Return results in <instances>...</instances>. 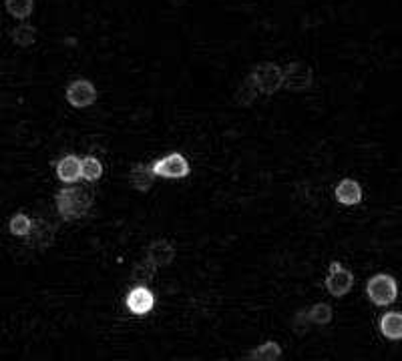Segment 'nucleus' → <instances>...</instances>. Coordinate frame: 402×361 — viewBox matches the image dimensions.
<instances>
[{
    "mask_svg": "<svg viewBox=\"0 0 402 361\" xmlns=\"http://www.w3.org/2000/svg\"><path fill=\"white\" fill-rule=\"evenodd\" d=\"M282 357V348L276 341H265L260 348H253L246 355V360L251 361H277Z\"/></svg>",
    "mask_w": 402,
    "mask_h": 361,
    "instance_id": "nucleus-15",
    "label": "nucleus"
},
{
    "mask_svg": "<svg viewBox=\"0 0 402 361\" xmlns=\"http://www.w3.org/2000/svg\"><path fill=\"white\" fill-rule=\"evenodd\" d=\"M380 333L390 341L402 339V315L398 312H389L380 317Z\"/></svg>",
    "mask_w": 402,
    "mask_h": 361,
    "instance_id": "nucleus-14",
    "label": "nucleus"
},
{
    "mask_svg": "<svg viewBox=\"0 0 402 361\" xmlns=\"http://www.w3.org/2000/svg\"><path fill=\"white\" fill-rule=\"evenodd\" d=\"M366 295L378 307H386L390 303H394V299L398 295V285L392 275L377 273L366 283Z\"/></svg>",
    "mask_w": 402,
    "mask_h": 361,
    "instance_id": "nucleus-2",
    "label": "nucleus"
},
{
    "mask_svg": "<svg viewBox=\"0 0 402 361\" xmlns=\"http://www.w3.org/2000/svg\"><path fill=\"white\" fill-rule=\"evenodd\" d=\"M11 38H13V42L16 47H21V49H28V47H33L35 42H37V28L33 25H18L16 28H13V32H11Z\"/></svg>",
    "mask_w": 402,
    "mask_h": 361,
    "instance_id": "nucleus-16",
    "label": "nucleus"
},
{
    "mask_svg": "<svg viewBox=\"0 0 402 361\" xmlns=\"http://www.w3.org/2000/svg\"><path fill=\"white\" fill-rule=\"evenodd\" d=\"M125 303L127 307H129V312L133 313V315H145V313H149L153 309L155 297H153V293L149 291V287L137 285L129 291Z\"/></svg>",
    "mask_w": 402,
    "mask_h": 361,
    "instance_id": "nucleus-9",
    "label": "nucleus"
},
{
    "mask_svg": "<svg viewBox=\"0 0 402 361\" xmlns=\"http://www.w3.org/2000/svg\"><path fill=\"white\" fill-rule=\"evenodd\" d=\"M176 245H173L169 239H155V241H151L149 247L145 251V259H147L153 267H157V269L169 267L171 263L176 261Z\"/></svg>",
    "mask_w": 402,
    "mask_h": 361,
    "instance_id": "nucleus-8",
    "label": "nucleus"
},
{
    "mask_svg": "<svg viewBox=\"0 0 402 361\" xmlns=\"http://www.w3.org/2000/svg\"><path fill=\"white\" fill-rule=\"evenodd\" d=\"M54 203H57V211L64 221H76V219L87 217L93 203H95V197H93L91 189L71 185V187H64L59 191Z\"/></svg>",
    "mask_w": 402,
    "mask_h": 361,
    "instance_id": "nucleus-1",
    "label": "nucleus"
},
{
    "mask_svg": "<svg viewBox=\"0 0 402 361\" xmlns=\"http://www.w3.org/2000/svg\"><path fill=\"white\" fill-rule=\"evenodd\" d=\"M314 85V71L312 66L302 61L289 63L286 69H282V88L288 93H304Z\"/></svg>",
    "mask_w": 402,
    "mask_h": 361,
    "instance_id": "nucleus-3",
    "label": "nucleus"
},
{
    "mask_svg": "<svg viewBox=\"0 0 402 361\" xmlns=\"http://www.w3.org/2000/svg\"><path fill=\"white\" fill-rule=\"evenodd\" d=\"M8 229L14 237H28L30 229H33V219L25 213H16L8 221Z\"/></svg>",
    "mask_w": 402,
    "mask_h": 361,
    "instance_id": "nucleus-21",
    "label": "nucleus"
},
{
    "mask_svg": "<svg viewBox=\"0 0 402 361\" xmlns=\"http://www.w3.org/2000/svg\"><path fill=\"white\" fill-rule=\"evenodd\" d=\"M64 97L69 100V105H73L75 109H87V107L97 102L99 93H97V87L91 81H87V78H76V81H73L67 87Z\"/></svg>",
    "mask_w": 402,
    "mask_h": 361,
    "instance_id": "nucleus-7",
    "label": "nucleus"
},
{
    "mask_svg": "<svg viewBox=\"0 0 402 361\" xmlns=\"http://www.w3.org/2000/svg\"><path fill=\"white\" fill-rule=\"evenodd\" d=\"M336 199L342 205H358L362 201V187L354 179H342L336 187Z\"/></svg>",
    "mask_w": 402,
    "mask_h": 361,
    "instance_id": "nucleus-13",
    "label": "nucleus"
},
{
    "mask_svg": "<svg viewBox=\"0 0 402 361\" xmlns=\"http://www.w3.org/2000/svg\"><path fill=\"white\" fill-rule=\"evenodd\" d=\"M129 183L139 193H149L155 185V173L151 171V165L135 162L129 171Z\"/></svg>",
    "mask_w": 402,
    "mask_h": 361,
    "instance_id": "nucleus-11",
    "label": "nucleus"
},
{
    "mask_svg": "<svg viewBox=\"0 0 402 361\" xmlns=\"http://www.w3.org/2000/svg\"><path fill=\"white\" fill-rule=\"evenodd\" d=\"M310 329H312V324H310L308 312H306V309H300V312L294 313V317H292V331H294L296 336L304 337Z\"/></svg>",
    "mask_w": 402,
    "mask_h": 361,
    "instance_id": "nucleus-23",
    "label": "nucleus"
},
{
    "mask_svg": "<svg viewBox=\"0 0 402 361\" xmlns=\"http://www.w3.org/2000/svg\"><path fill=\"white\" fill-rule=\"evenodd\" d=\"M57 177L64 185H75L81 181V159L76 155H64L57 162Z\"/></svg>",
    "mask_w": 402,
    "mask_h": 361,
    "instance_id": "nucleus-12",
    "label": "nucleus"
},
{
    "mask_svg": "<svg viewBox=\"0 0 402 361\" xmlns=\"http://www.w3.org/2000/svg\"><path fill=\"white\" fill-rule=\"evenodd\" d=\"M6 13L16 20H26L35 11V0H4Z\"/></svg>",
    "mask_w": 402,
    "mask_h": 361,
    "instance_id": "nucleus-17",
    "label": "nucleus"
},
{
    "mask_svg": "<svg viewBox=\"0 0 402 361\" xmlns=\"http://www.w3.org/2000/svg\"><path fill=\"white\" fill-rule=\"evenodd\" d=\"M54 235H57V227L50 223V221H45V219H38V221H33V229H30V245H35L37 249H49L50 245L54 243Z\"/></svg>",
    "mask_w": 402,
    "mask_h": 361,
    "instance_id": "nucleus-10",
    "label": "nucleus"
},
{
    "mask_svg": "<svg viewBox=\"0 0 402 361\" xmlns=\"http://www.w3.org/2000/svg\"><path fill=\"white\" fill-rule=\"evenodd\" d=\"M100 177H103V162L97 157L88 155L85 159H81V179H85L88 183H95Z\"/></svg>",
    "mask_w": 402,
    "mask_h": 361,
    "instance_id": "nucleus-18",
    "label": "nucleus"
},
{
    "mask_svg": "<svg viewBox=\"0 0 402 361\" xmlns=\"http://www.w3.org/2000/svg\"><path fill=\"white\" fill-rule=\"evenodd\" d=\"M258 88L253 85V81H251V76L248 75L246 76V81L241 83V87L238 88V93H236V102H238L239 107H251L253 105V100L258 99Z\"/></svg>",
    "mask_w": 402,
    "mask_h": 361,
    "instance_id": "nucleus-19",
    "label": "nucleus"
},
{
    "mask_svg": "<svg viewBox=\"0 0 402 361\" xmlns=\"http://www.w3.org/2000/svg\"><path fill=\"white\" fill-rule=\"evenodd\" d=\"M250 76L258 93H262V95L272 97L282 88V69L276 63L258 64L250 73Z\"/></svg>",
    "mask_w": 402,
    "mask_h": 361,
    "instance_id": "nucleus-4",
    "label": "nucleus"
},
{
    "mask_svg": "<svg viewBox=\"0 0 402 361\" xmlns=\"http://www.w3.org/2000/svg\"><path fill=\"white\" fill-rule=\"evenodd\" d=\"M308 317H310V324L312 325L324 327V325H328L332 321L334 312H332V307H330L328 303H314V305L308 309Z\"/></svg>",
    "mask_w": 402,
    "mask_h": 361,
    "instance_id": "nucleus-20",
    "label": "nucleus"
},
{
    "mask_svg": "<svg viewBox=\"0 0 402 361\" xmlns=\"http://www.w3.org/2000/svg\"><path fill=\"white\" fill-rule=\"evenodd\" d=\"M354 287V273L340 261H332L328 267L326 289L332 297H344Z\"/></svg>",
    "mask_w": 402,
    "mask_h": 361,
    "instance_id": "nucleus-6",
    "label": "nucleus"
},
{
    "mask_svg": "<svg viewBox=\"0 0 402 361\" xmlns=\"http://www.w3.org/2000/svg\"><path fill=\"white\" fill-rule=\"evenodd\" d=\"M151 171L155 173V177H163V179H183L191 173V167L181 153H169L151 162Z\"/></svg>",
    "mask_w": 402,
    "mask_h": 361,
    "instance_id": "nucleus-5",
    "label": "nucleus"
},
{
    "mask_svg": "<svg viewBox=\"0 0 402 361\" xmlns=\"http://www.w3.org/2000/svg\"><path fill=\"white\" fill-rule=\"evenodd\" d=\"M155 271H157V267H153L147 259H143V261H139L135 267H133V273H131V279L139 283V285H149L151 279L155 277Z\"/></svg>",
    "mask_w": 402,
    "mask_h": 361,
    "instance_id": "nucleus-22",
    "label": "nucleus"
}]
</instances>
